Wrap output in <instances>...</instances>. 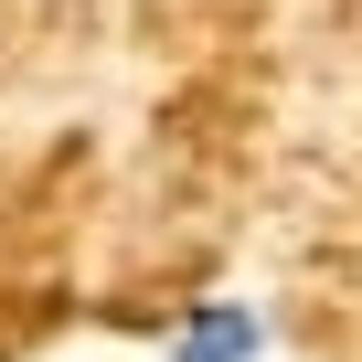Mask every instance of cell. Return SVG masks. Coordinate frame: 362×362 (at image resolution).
I'll use <instances>...</instances> for the list:
<instances>
[{"label":"cell","instance_id":"cell-1","mask_svg":"<svg viewBox=\"0 0 362 362\" xmlns=\"http://www.w3.org/2000/svg\"><path fill=\"white\" fill-rule=\"evenodd\" d=\"M160 351L170 362H267V309L256 298H192Z\"/></svg>","mask_w":362,"mask_h":362}]
</instances>
